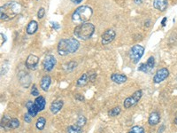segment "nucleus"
<instances>
[{"label":"nucleus","mask_w":177,"mask_h":133,"mask_svg":"<svg viewBox=\"0 0 177 133\" xmlns=\"http://www.w3.org/2000/svg\"><path fill=\"white\" fill-rule=\"evenodd\" d=\"M21 6L17 2H8L0 7V18L4 21H8L20 13Z\"/></svg>","instance_id":"f257e3e1"},{"label":"nucleus","mask_w":177,"mask_h":133,"mask_svg":"<svg viewBox=\"0 0 177 133\" xmlns=\"http://www.w3.org/2000/svg\"><path fill=\"white\" fill-rule=\"evenodd\" d=\"M80 47L79 41L70 37L66 39H61L58 44V53L61 56H66L70 53H75Z\"/></svg>","instance_id":"f03ea898"},{"label":"nucleus","mask_w":177,"mask_h":133,"mask_svg":"<svg viewBox=\"0 0 177 133\" xmlns=\"http://www.w3.org/2000/svg\"><path fill=\"white\" fill-rule=\"evenodd\" d=\"M92 13L93 11L91 7L88 6H82L74 12L72 15V21L76 25L88 22V21L92 16Z\"/></svg>","instance_id":"7ed1b4c3"},{"label":"nucleus","mask_w":177,"mask_h":133,"mask_svg":"<svg viewBox=\"0 0 177 133\" xmlns=\"http://www.w3.org/2000/svg\"><path fill=\"white\" fill-rule=\"evenodd\" d=\"M94 31L95 26L90 22H85L76 26L74 30V35L76 38H79L81 40H88L92 36Z\"/></svg>","instance_id":"20e7f679"},{"label":"nucleus","mask_w":177,"mask_h":133,"mask_svg":"<svg viewBox=\"0 0 177 133\" xmlns=\"http://www.w3.org/2000/svg\"><path fill=\"white\" fill-rule=\"evenodd\" d=\"M143 53H144V47L139 44H135L129 51V57L130 59L133 61V63L136 64L143 57Z\"/></svg>","instance_id":"39448f33"},{"label":"nucleus","mask_w":177,"mask_h":133,"mask_svg":"<svg viewBox=\"0 0 177 133\" xmlns=\"http://www.w3.org/2000/svg\"><path fill=\"white\" fill-rule=\"evenodd\" d=\"M142 96H143V92L141 90H138V91L135 92L130 97L127 98L126 100H124V103H123L124 108L127 109V108H130L135 106L140 101Z\"/></svg>","instance_id":"423d86ee"},{"label":"nucleus","mask_w":177,"mask_h":133,"mask_svg":"<svg viewBox=\"0 0 177 133\" xmlns=\"http://www.w3.org/2000/svg\"><path fill=\"white\" fill-rule=\"evenodd\" d=\"M97 77V74L93 71H90L84 73L82 75L76 82V86L78 87H83L85 85H87L90 82H93Z\"/></svg>","instance_id":"0eeeda50"},{"label":"nucleus","mask_w":177,"mask_h":133,"mask_svg":"<svg viewBox=\"0 0 177 133\" xmlns=\"http://www.w3.org/2000/svg\"><path fill=\"white\" fill-rule=\"evenodd\" d=\"M56 63H57L56 58L51 54H48L45 56V58L42 61L43 69L47 72H50L54 68V66H56Z\"/></svg>","instance_id":"6e6552de"},{"label":"nucleus","mask_w":177,"mask_h":133,"mask_svg":"<svg viewBox=\"0 0 177 133\" xmlns=\"http://www.w3.org/2000/svg\"><path fill=\"white\" fill-rule=\"evenodd\" d=\"M154 66H155V59H154L153 56H151L150 58L148 59L146 63H143V64H141L139 66L138 71L143 72L145 74H150V73H152V71L153 70Z\"/></svg>","instance_id":"1a4fd4ad"},{"label":"nucleus","mask_w":177,"mask_h":133,"mask_svg":"<svg viewBox=\"0 0 177 133\" xmlns=\"http://www.w3.org/2000/svg\"><path fill=\"white\" fill-rule=\"evenodd\" d=\"M169 75V71L168 68L163 67L160 68L157 71V73L155 74L154 77H153V82L154 83H162L163 81H165Z\"/></svg>","instance_id":"9d476101"},{"label":"nucleus","mask_w":177,"mask_h":133,"mask_svg":"<svg viewBox=\"0 0 177 133\" xmlns=\"http://www.w3.org/2000/svg\"><path fill=\"white\" fill-rule=\"evenodd\" d=\"M39 63V57L35 56L34 54H30L28 56V58L26 59V66L28 69L34 70L36 68V66Z\"/></svg>","instance_id":"9b49d317"},{"label":"nucleus","mask_w":177,"mask_h":133,"mask_svg":"<svg viewBox=\"0 0 177 133\" xmlns=\"http://www.w3.org/2000/svg\"><path fill=\"white\" fill-rule=\"evenodd\" d=\"M115 36H116V33L113 29H107L102 35V44L104 45L108 44L111 42L113 41V39L115 38Z\"/></svg>","instance_id":"f8f14e48"},{"label":"nucleus","mask_w":177,"mask_h":133,"mask_svg":"<svg viewBox=\"0 0 177 133\" xmlns=\"http://www.w3.org/2000/svg\"><path fill=\"white\" fill-rule=\"evenodd\" d=\"M51 78L50 75H46L44 76H42V78L41 79V82H40V87L42 88V90L43 92H48L49 91V88L51 86Z\"/></svg>","instance_id":"ddd939ff"},{"label":"nucleus","mask_w":177,"mask_h":133,"mask_svg":"<svg viewBox=\"0 0 177 133\" xmlns=\"http://www.w3.org/2000/svg\"><path fill=\"white\" fill-rule=\"evenodd\" d=\"M168 6V0H154L153 1V6L154 8L159 10L160 12H164L167 10Z\"/></svg>","instance_id":"4468645a"},{"label":"nucleus","mask_w":177,"mask_h":133,"mask_svg":"<svg viewBox=\"0 0 177 133\" xmlns=\"http://www.w3.org/2000/svg\"><path fill=\"white\" fill-rule=\"evenodd\" d=\"M63 106H64V102L62 100H55V101H53L51 104L50 110H51V112L52 114L56 115L62 109Z\"/></svg>","instance_id":"2eb2a0df"},{"label":"nucleus","mask_w":177,"mask_h":133,"mask_svg":"<svg viewBox=\"0 0 177 133\" xmlns=\"http://www.w3.org/2000/svg\"><path fill=\"white\" fill-rule=\"evenodd\" d=\"M26 108L28 109V113L32 117H35L37 116V114L39 113L38 109L36 108L35 105V102L33 101H28L26 103Z\"/></svg>","instance_id":"dca6fc26"},{"label":"nucleus","mask_w":177,"mask_h":133,"mask_svg":"<svg viewBox=\"0 0 177 133\" xmlns=\"http://www.w3.org/2000/svg\"><path fill=\"white\" fill-rule=\"evenodd\" d=\"M111 80L113 83H117V84H121V83H126L127 81V77L125 75H122V74L114 73V74L111 75Z\"/></svg>","instance_id":"f3484780"},{"label":"nucleus","mask_w":177,"mask_h":133,"mask_svg":"<svg viewBox=\"0 0 177 133\" xmlns=\"http://www.w3.org/2000/svg\"><path fill=\"white\" fill-rule=\"evenodd\" d=\"M160 122V116L158 112H152L148 118V124L151 126H155Z\"/></svg>","instance_id":"a211bd4d"},{"label":"nucleus","mask_w":177,"mask_h":133,"mask_svg":"<svg viewBox=\"0 0 177 133\" xmlns=\"http://www.w3.org/2000/svg\"><path fill=\"white\" fill-rule=\"evenodd\" d=\"M34 102L35 107H36V108L38 109L39 112H41V111H42V110L45 108L46 100H45V99H44L42 96H38V97H36V99L35 100Z\"/></svg>","instance_id":"6ab92c4d"},{"label":"nucleus","mask_w":177,"mask_h":133,"mask_svg":"<svg viewBox=\"0 0 177 133\" xmlns=\"http://www.w3.org/2000/svg\"><path fill=\"white\" fill-rule=\"evenodd\" d=\"M37 28H38V24H37V22H36L35 21H31L28 23V27H27L26 31H27V33L28 34V35H33V34H35L36 32Z\"/></svg>","instance_id":"aec40b11"},{"label":"nucleus","mask_w":177,"mask_h":133,"mask_svg":"<svg viewBox=\"0 0 177 133\" xmlns=\"http://www.w3.org/2000/svg\"><path fill=\"white\" fill-rule=\"evenodd\" d=\"M20 127V121L16 118L10 119L8 124L5 126L4 130H11V129H17Z\"/></svg>","instance_id":"412c9836"},{"label":"nucleus","mask_w":177,"mask_h":133,"mask_svg":"<svg viewBox=\"0 0 177 133\" xmlns=\"http://www.w3.org/2000/svg\"><path fill=\"white\" fill-rule=\"evenodd\" d=\"M45 124H46V120H45V118L39 117V118L37 119L36 123H35V127H36L37 130L42 131V130L44 129V127H45Z\"/></svg>","instance_id":"4be33fe9"},{"label":"nucleus","mask_w":177,"mask_h":133,"mask_svg":"<svg viewBox=\"0 0 177 133\" xmlns=\"http://www.w3.org/2000/svg\"><path fill=\"white\" fill-rule=\"evenodd\" d=\"M76 66H77V62H76V61H70V62H68L67 64H65L64 66H63V68H64V70L66 72H72L75 68H76Z\"/></svg>","instance_id":"5701e85b"},{"label":"nucleus","mask_w":177,"mask_h":133,"mask_svg":"<svg viewBox=\"0 0 177 133\" xmlns=\"http://www.w3.org/2000/svg\"><path fill=\"white\" fill-rule=\"evenodd\" d=\"M68 133H82V128L77 125H71L68 128Z\"/></svg>","instance_id":"b1692460"},{"label":"nucleus","mask_w":177,"mask_h":133,"mask_svg":"<svg viewBox=\"0 0 177 133\" xmlns=\"http://www.w3.org/2000/svg\"><path fill=\"white\" fill-rule=\"evenodd\" d=\"M86 123H87L86 117L83 116H80L77 118V121H76V124L82 128V127H83V126L86 124Z\"/></svg>","instance_id":"393cba45"},{"label":"nucleus","mask_w":177,"mask_h":133,"mask_svg":"<svg viewBox=\"0 0 177 133\" xmlns=\"http://www.w3.org/2000/svg\"><path fill=\"white\" fill-rule=\"evenodd\" d=\"M128 133H144V129L141 126H138V125H135L133 126L130 131H128Z\"/></svg>","instance_id":"a878e982"},{"label":"nucleus","mask_w":177,"mask_h":133,"mask_svg":"<svg viewBox=\"0 0 177 133\" xmlns=\"http://www.w3.org/2000/svg\"><path fill=\"white\" fill-rule=\"evenodd\" d=\"M120 111H121V109H120V107L112 108L109 112H108V116L111 117L116 116H118L119 114L120 113Z\"/></svg>","instance_id":"bb28decb"},{"label":"nucleus","mask_w":177,"mask_h":133,"mask_svg":"<svg viewBox=\"0 0 177 133\" xmlns=\"http://www.w3.org/2000/svg\"><path fill=\"white\" fill-rule=\"evenodd\" d=\"M31 94H32L33 96H35V97L40 96L39 91H38V89L36 88V85H35V84H33V85H32V88H31Z\"/></svg>","instance_id":"cd10ccee"},{"label":"nucleus","mask_w":177,"mask_h":133,"mask_svg":"<svg viewBox=\"0 0 177 133\" xmlns=\"http://www.w3.org/2000/svg\"><path fill=\"white\" fill-rule=\"evenodd\" d=\"M44 15H45V9L43 8V7H41V8L39 9L38 13H37V18L38 19H42L44 17Z\"/></svg>","instance_id":"c85d7f7f"},{"label":"nucleus","mask_w":177,"mask_h":133,"mask_svg":"<svg viewBox=\"0 0 177 133\" xmlns=\"http://www.w3.org/2000/svg\"><path fill=\"white\" fill-rule=\"evenodd\" d=\"M32 118H33V117L31 116L28 113L25 114V115H24V117H23V119H24L25 123H27V124H30V123H31V121H32Z\"/></svg>","instance_id":"c756f323"},{"label":"nucleus","mask_w":177,"mask_h":133,"mask_svg":"<svg viewBox=\"0 0 177 133\" xmlns=\"http://www.w3.org/2000/svg\"><path fill=\"white\" fill-rule=\"evenodd\" d=\"M0 36H1V43H0V44H1V45H3V44H4V43L6 41V36H5L3 33L0 34Z\"/></svg>","instance_id":"7c9ffc66"},{"label":"nucleus","mask_w":177,"mask_h":133,"mask_svg":"<svg viewBox=\"0 0 177 133\" xmlns=\"http://www.w3.org/2000/svg\"><path fill=\"white\" fill-rule=\"evenodd\" d=\"M76 100H79V101H83L85 100L84 97L82 94H76Z\"/></svg>","instance_id":"2f4dec72"},{"label":"nucleus","mask_w":177,"mask_h":133,"mask_svg":"<svg viewBox=\"0 0 177 133\" xmlns=\"http://www.w3.org/2000/svg\"><path fill=\"white\" fill-rule=\"evenodd\" d=\"M165 129H166L165 125H161L160 127V129L158 130V133H162L164 131H165Z\"/></svg>","instance_id":"473e14b6"},{"label":"nucleus","mask_w":177,"mask_h":133,"mask_svg":"<svg viewBox=\"0 0 177 133\" xmlns=\"http://www.w3.org/2000/svg\"><path fill=\"white\" fill-rule=\"evenodd\" d=\"M51 24H52V28H54L55 29H59V25L57 22H51Z\"/></svg>","instance_id":"72a5a7b5"},{"label":"nucleus","mask_w":177,"mask_h":133,"mask_svg":"<svg viewBox=\"0 0 177 133\" xmlns=\"http://www.w3.org/2000/svg\"><path fill=\"white\" fill-rule=\"evenodd\" d=\"M168 21V19H167V17H165L163 20H162V22H161V24H162V27H165L166 25V21Z\"/></svg>","instance_id":"f704fd0d"},{"label":"nucleus","mask_w":177,"mask_h":133,"mask_svg":"<svg viewBox=\"0 0 177 133\" xmlns=\"http://www.w3.org/2000/svg\"><path fill=\"white\" fill-rule=\"evenodd\" d=\"M82 1H83V0H71V2H72V3L76 4V5H77V4H80V3H82Z\"/></svg>","instance_id":"c9c22d12"},{"label":"nucleus","mask_w":177,"mask_h":133,"mask_svg":"<svg viewBox=\"0 0 177 133\" xmlns=\"http://www.w3.org/2000/svg\"><path fill=\"white\" fill-rule=\"evenodd\" d=\"M134 2L135 4H141L143 2V0H134Z\"/></svg>","instance_id":"e433bc0d"},{"label":"nucleus","mask_w":177,"mask_h":133,"mask_svg":"<svg viewBox=\"0 0 177 133\" xmlns=\"http://www.w3.org/2000/svg\"><path fill=\"white\" fill-rule=\"evenodd\" d=\"M175 124L177 125V116L175 117Z\"/></svg>","instance_id":"4c0bfd02"},{"label":"nucleus","mask_w":177,"mask_h":133,"mask_svg":"<svg viewBox=\"0 0 177 133\" xmlns=\"http://www.w3.org/2000/svg\"><path fill=\"white\" fill-rule=\"evenodd\" d=\"M146 26H147V27H149V26H150V21H149L146 22Z\"/></svg>","instance_id":"58836bf2"}]
</instances>
